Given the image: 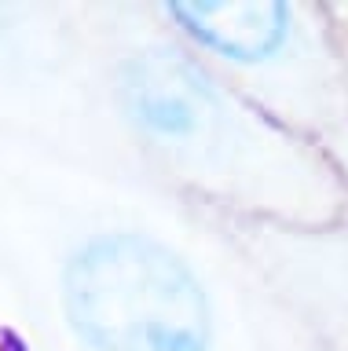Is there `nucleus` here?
<instances>
[{
  "label": "nucleus",
  "mask_w": 348,
  "mask_h": 351,
  "mask_svg": "<svg viewBox=\"0 0 348 351\" xmlns=\"http://www.w3.org/2000/svg\"><path fill=\"white\" fill-rule=\"evenodd\" d=\"M62 307L95 351H205L209 300L198 278L154 238L114 230L73 252L62 271Z\"/></svg>",
  "instance_id": "nucleus-1"
},
{
  "label": "nucleus",
  "mask_w": 348,
  "mask_h": 351,
  "mask_svg": "<svg viewBox=\"0 0 348 351\" xmlns=\"http://www.w3.org/2000/svg\"><path fill=\"white\" fill-rule=\"evenodd\" d=\"M121 103L139 128L161 139H187L216 110L209 81L176 51H139L121 66Z\"/></svg>",
  "instance_id": "nucleus-2"
},
{
  "label": "nucleus",
  "mask_w": 348,
  "mask_h": 351,
  "mask_svg": "<svg viewBox=\"0 0 348 351\" xmlns=\"http://www.w3.org/2000/svg\"><path fill=\"white\" fill-rule=\"evenodd\" d=\"M169 11L202 48L238 62L271 59L290 37V8L275 0H198L169 4Z\"/></svg>",
  "instance_id": "nucleus-3"
}]
</instances>
